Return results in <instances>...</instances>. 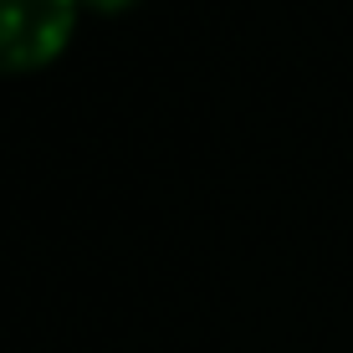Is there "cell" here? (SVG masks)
<instances>
[{"instance_id":"1","label":"cell","mask_w":353,"mask_h":353,"mask_svg":"<svg viewBox=\"0 0 353 353\" xmlns=\"http://www.w3.org/2000/svg\"><path fill=\"white\" fill-rule=\"evenodd\" d=\"M77 0H0V72H36L72 41Z\"/></svg>"},{"instance_id":"2","label":"cell","mask_w":353,"mask_h":353,"mask_svg":"<svg viewBox=\"0 0 353 353\" xmlns=\"http://www.w3.org/2000/svg\"><path fill=\"white\" fill-rule=\"evenodd\" d=\"M77 6H92V10H123L133 0H77Z\"/></svg>"}]
</instances>
